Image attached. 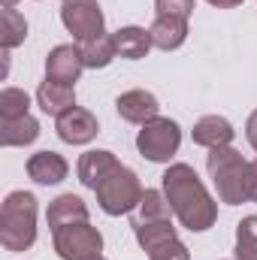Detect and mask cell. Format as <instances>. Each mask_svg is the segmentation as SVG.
I'll use <instances>...</instances> for the list:
<instances>
[{
  "label": "cell",
  "mask_w": 257,
  "mask_h": 260,
  "mask_svg": "<svg viewBox=\"0 0 257 260\" xmlns=\"http://www.w3.org/2000/svg\"><path fill=\"white\" fill-rule=\"evenodd\" d=\"M182 145V127L173 118H151L148 124H142V130L136 133V151L151 160V164H167L173 160V154Z\"/></svg>",
  "instance_id": "5"
},
{
  "label": "cell",
  "mask_w": 257,
  "mask_h": 260,
  "mask_svg": "<svg viewBox=\"0 0 257 260\" xmlns=\"http://www.w3.org/2000/svg\"><path fill=\"white\" fill-rule=\"evenodd\" d=\"M191 136H194V142L203 145V148H221V145H230L233 142L236 130H233V124L224 115H203L194 124Z\"/></svg>",
  "instance_id": "16"
},
{
  "label": "cell",
  "mask_w": 257,
  "mask_h": 260,
  "mask_svg": "<svg viewBox=\"0 0 257 260\" xmlns=\"http://www.w3.org/2000/svg\"><path fill=\"white\" fill-rule=\"evenodd\" d=\"M148 260H191V251H188V245L176 236V239H170V242L154 245V248L148 251Z\"/></svg>",
  "instance_id": "25"
},
{
  "label": "cell",
  "mask_w": 257,
  "mask_h": 260,
  "mask_svg": "<svg viewBox=\"0 0 257 260\" xmlns=\"http://www.w3.org/2000/svg\"><path fill=\"white\" fill-rule=\"evenodd\" d=\"M46 221H49L52 233L61 230V227H70V224H85V221H88V206H85L82 197L61 194V197H55V200L49 203V209H46Z\"/></svg>",
  "instance_id": "13"
},
{
  "label": "cell",
  "mask_w": 257,
  "mask_h": 260,
  "mask_svg": "<svg viewBox=\"0 0 257 260\" xmlns=\"http://www.w3.org/2000/svg\"><path fill=\"white\" fill-rule=\"evenodd\" d=\"M194 6H197V0H154L157 15H176V18H188Z\"/></svg>",
  "instance_id": "26"
},
{
  "label": "cell",
  "mask_w": 257,
  "mask_h": 260,
  "mask_svg": "<svg viewBox=\"0 0 257 260\" xmlns=\"http://www.w3.org/2000/svg\"><path fill=\"white\" fill-rule=\"evenodd\" d=\"M52 245L61 260H88L103 251V236L97 227H91L85 221V224H70V227L55 230Z\"/></svg>",
  "instance_id": "6"
},
{
  "label": "cell",
  "mask_w": 257,
  "mask_h": 260,
  "mask_svg": "<svg viewBox=\"0 0 257 260\" xmlns=\"http://www.w3.org/2000/svg\"><path fill=\"white\" fill-rule=\"evenodd\" d=\"M245 136H248V145L257 151V109L248 115V121H245Z\"/></svg>",
  "instance_id": "28"
},
{
  "label": "cell",
  "mask_w": 257,
  "mask_h": 260,
  "mask_svg": "<svg viewBox=\"0 0 257 260\" xmlns=\"http://www.w3.org/2000/svg\"><path fill=\"white\" fill-rule=\"evenodd\" d=\"M212 6H218V9H233V6H239V3H245V0H209Z\"/></svg>",
  "instance_id": "29"
},
{
  "label": "cell",
  "mask_w": 257,
  "mask_h": 260,
  "mask_svg": "<svg viewBox=\"0 0 257 260\" xmlns=\"http://www.w3.org/2000/svg\"><path fill=\"white\" fill-rule=\"evenodd\" d=\"M88 260H106V257H103V254H97V257H88Z\"/></svg>",
  "instance_id": "30"
},
{
  "label": "cell",
  "mask_w": 257,
  "mask_h": 260,
  "mask_svg": "<svg viewBox=\"0 0 257 260\" xmlns=\"http://www.w3.org/2000/svg\"><path fill=\"white\" fill-rule=\"evenodd\" d=\"M206 170L209 179L218 188V200L227 206H239L248 200V160L233 148V145H221V148H209L206 154Z\"/></svg>",
  "instance_id": "3"
},
{
  "label": "cell",
  "mask_w": 257,
  "mask_h": 260,
  "mask_svg": "<svg viewBox=\"0 0 257 260\" xmlns=\"http://www.w3.org/2000/svg\"><path fill=\"white\" fill-rule=\"evenodd\" d=\"M133 236H136L139 248L148 254L154 245L176 239V227H173V221H154V224H142V227H133Z\"/></svg>",
  "instance_id": "22"
},
{
  "label": "cell",
  "mask_w": 257,
  "mask_h": 260,
  "mask_svg": "<svg viewBox=\"0 0 257 260\" xmlns=\"http://www.w3.org/2000/svg\"><path fill=\"white\" fill-rule=\"evenodd\" d=\"M70 173V164L64 160V154L58 151H37L27 157V176L37 182V185H61Z\"/></svg>",
  "instance_id": "12"
},
{
  "label": "cell",
  "mask_w": 257,
  "mask_h": 260,
  "mask_svg": "<svg viewBox=\"0 0 257 260\" xmlns=\"http://www.w3.org/2000/svg\"><path fill=\"white\" fill-rule=\"evenodd\" d=\"M112 37H115L118 55L127 58V61H139V58H145L148 49H151V34H148L145 27H136V24H130V27H118Z\"/></svg>",
  "instance_id": "20"
},
{
  "label": "cell",
  "mask_w": 257,
  "mask_h": 260,
  "mask_svg": "<svg viewBox=\"0 0 257 260\" xmlns=\"http://www.w3.org/2000/svg\"><path fill=\"white\" fill-rule=\"evenodd\" d=\"M79 55H82L85 70H103V67L112 64L115 55H118L115 37L112 34H100L94 40H85V43H79Z\"/></svg>",
  "instance_id": "18"
},
{
  "label": "cell",
  "mask_w": 257,
  "mask_h": 260,
  "mask_svg": "<svg viewBox=\"0 0 257 260\" xmlns=\"http://www.w3.org/2000/svg\"><path fill=\"white\" fill-rule=\"evenodd\" d=\"M236 260H257V215L236 224Z\"/></svg>",
  "instance_id": "23"
},
{
  "label": "cell",
  "mask_w": 257,
  "mask_h": 260,
  "mask_svg": "<svg viewBox=\"0 0 257 260\" xmlns=\"http://www.w3.org/2000/svg\"><path fill=\"white\" fill-rule=\"evenodd\" d=\"M0 242L6 251H27L37 242V197L12 191L0 206Z\"/></svg>",
  "instance_id": "2"
},
{
  "label": "cell",
  "mask_w": 257,
  "mask_h": 260,
  "mask_svg": "<svg viewBox=\"0 0 257 260\" xmlns=\"http://www.w3.org/2000/svg\"><path fill=\"white\" fill-rule=\"evenodd\" d=\"M160 185L173 206V215L185 230L203 233L218 221V203L206 191L191 164H170V170L160 176Z\"/></svg>",
  "instance_id": "1"
},
{
  "label": "cell",
  "mask_w": 257,
  "mask_h": 260,
  "mask_svg": "<svg viewBox=\"0 0 257 260\" xmlns=\"http://www.w3.org/2000/svg\"><path fill=\"white\" fill-rule=\"evenodd\" d=\"M24 40H27V21H24V15L15 6H3L0 9V46H3V52H12Z\"/></svg>",
  "instance_id": "21"
},
{
  "label": "cell",
  "mask_w": 257,
  "mask_h": 260,
  "mask_svg": "<svg viewBox=\"0 0 257 260\" xmlns=\"http://www.w3.org/2000/svg\"><path fill=\"white\" fill-rule=\"evenodd\" d=\"M40 136V121L34 115H21V118H0V145L12 148V145H30Z\"/></svg>",
  "instance_id": "19"
},
{
  "label": "cell",
  "mask_w": 257,
  "mask_h": 260,
  "mask_svg": "<svg viewBox=\"0 0 257 260\" xmlns=\"http://www.w3.org/2000/svg\"><path fill=\"white\" fill-rule=\"evenodd\" d=\"M97 203H100V209L106 212V215H112V218H118V215H130L136 206H139V200H142V185H139V176L124 167V164H118L100 185H97Z\"/></svg>",
  "instance_id": "4"
},
{
  "label": "cell",
  "mask_w": 257,
  "mask_h": 260,
  "mask_svg": "<svg viewBox=\"0 0 257 260\" xmlns=\"http://www.w3.org/2000/svg\"><path fill=\"white\" fill-rule=\"evenodd\" d=\"M37 106L52 115V118H61L64 112H70L76 106V88L73 85H61V82H52L46 79L40 88H37Z\"/></svg>",
  "instance_id": "15"
},
{
  "label": "cell",
  "mask_w": 257,
  "mask_h": 260,
  "mask_svg": "<svg viewBox=\"0 0 257 260\" xmlns=\"http://www.w3.org/2000/svg\"><path fill=\"white\" fill-rule=\"evenodd\" d=\"M55 130L67 145H88L100 133V124H97L94 112H88L82 106H73L61 118H55Z\"/></svg>",
  "instance_id": "8"
},
{
  "label": "cell",
  "mask_w": 257,
  "mask_h": 260,
  "mask_svg": "<svg viewBox=\"0 0 257 260\" xmlns=\"http://www.w3.org/2000/svg\"><path fill=\"white\" fill-rule=\"evenodd\" d=\"M30 115V97L21 88H3L0 91V118H21Z\"/></svg>",
  "instance_id": "24"
},
{
  "label": "cell",
  "mask_w": 257,
  "mask_h": 260,
  "mask_svg": "<svg viewBox=\"0 0 257 260\" xmlns=\"http://www.w3.org/2000/svg\"><path fill=\"white\" fill-rule=\"evenodd\" d=\"M82 70H85V64H82L79 46H55L46 55V79H52V82L76 85Z\"/></svg>",
  "instance_id": "10"
},
{
  "label": "cell",
  "mask_w": 257,
  "mask_h": 260,
  "mask_svg": "<svg viewBox=\"0 0 257 260\" xmlns=\"http://www.w3.org/2000/svg\"><path fill=\"white\" fill-rule=\"evenodd\" d=\"M151 34V46L160 52H176L185 40H188V18H176V15H157L148 27Z\"/></svg>",
  "instance_id": "14"
},
{
  "label": "cell",
  "mask_w": 257,
  "mask_h": 260,
  "mask_svg": "<svg viewBox=\"0 0 257 260\" xmlns=\"http://www.w3.org/2000/svg\"><path fill=\"white\" fill-rule=\"evenodd\" d=\"M115 167H118V157H115L112 151H106V148H91V151H85V154L79 157L76 173H79V182H82L85 188L97 191V185H100Z\"/></svg>",
  "instance_id": "11"
},
{
  "label": "cell",
  "mask_w": 257,
  "mask_h": 260,
  "mask_svg": "<svg viewBox=\"0 0 257 260\" xmlns=\"http://www.w3.org/2000/svg\"><path fill=\"white\" fill-rule=\"evenodd\" d=\"M61 21L73 34V40H79V43L106 34L103 30L106 18H103V9L97 0H64L61 3Z\"/></svg>",
  "instance_id": "7"
},
{
  "label": "cell",
  "mask_w": 257,
  "mask_h": 260,
  "mask_svg": "<svg viewBox=\"0 0 257 260\" xmlns=\"http://www.w3.org/2000/svg\"><path fill=\"white\" fill-rule=\"evenodd\" d=\"M170 215H173V206H170L167 194L148 188V191H142L139 206L130 212V227H142V224H154V221H170Z\"/></svg>",
  "instance_id": "17"
},
{
  "label": "cell",
  "mask_w": 257,
  "mask_h": 260,
  "mask_svg": "<svg viewBox=\"0 0 257 260\" xmlns=\"http://www.w3.org/2000/svg\"><path fill=\"white\" fill-rule=\"evenodd\" d=\"M115 109H118V115H121L124 121L139 124V127L160 115V103H157V97H154L151 91H145V88L124 91V94L115 100Z\"/></svg>",
  "instance_id": "9"
},
{
  "label": "cell",
  "mask_w": 257,
  "mask_h": 260,
  "mask_svg": "<svg viewBox=\"0 0 257 260\" xmlns=\"http://www.w3.org/2000/svg\"><path fill=\"white\" fill-rule=\"evenodd\" d=\"M245 188H248V200L257 203V157L248 160V182H245Z\"/></svg>",
  "instance_id": "27"
}]
</instances>
